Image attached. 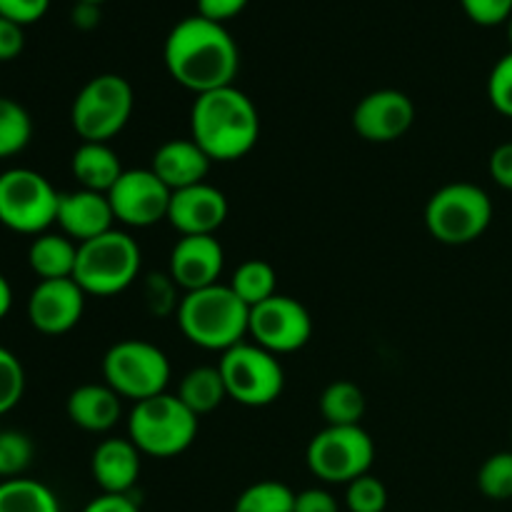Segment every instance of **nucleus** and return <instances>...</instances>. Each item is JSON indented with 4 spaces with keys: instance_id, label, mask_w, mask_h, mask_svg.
Returning a JSON list of instances; mask_svg holds the SVG:
<instances>
[{
    "instance_id": "obj_1",
    "label": "nucleus",
    "mask_w": 512,
    "mask_h": 512,
    "mask_svg": "<svg viewBox=\"0 0 512 512\" xmlns=\"http://www.w3.org/2000/svg\"><path fill=\"white\" fill-rule=\"evenodd\" d=\"M165 68L175 83L195 95L228 88L240 68L238 45L223 23L190 15L165 38Z\"/></svg>"
},
{
    "instance_id": "obj_2",
    "label": "nucleus",
    "mask_w": 512,
    "mask_h": 512,
    "mask_svg": "<svg viewBox=\"0 0 512 512\" xmlns=\"http://www.w3.org/2000/svg\"><path fill=\"white\" fill-rule=\"evenodd\" d=\"M190 138L213 163H233L258 145L260 113L235 85L195 98L190 110Z\"/></svg>"
},
{
    "instance_id": "obj_3",
    "label": "nucleus",
    "mask_w": 512,
    "mask_h": 512,
    "mask_svg": "<svg viewBox=\"0 0 512 512\" xmlns=\"http://www.w3.org/2000/svg\"><path fill=\"white\" fill-rule=\"evenodd\" d=\"M178 325L198 348L225 353L243 343L250 325V308L230 285L215 283L180 298Z\"/></svg>"
},
{
    "instance_id": "obj_4",
    "label": "nucleus",
    "mask_w": 512,
    "mask_h": 512,
    "mask_svg": "<svg viewBox=\"0 0 512 512\" xmlns=\"http://www.w3.org/2000/svg\"><path fill=\"white\" fill-rule=\"evenodd\" d=\"M128 438L150 458H175L198 438V415L190 413L178 395L160 393L130 410Z\"/></svg>"
},
{
    "instance_id": "obj_5",
    "label": "nucleus",
    "mask_w": 512,
    "mask_h": 512,
    "mask_svg": "<svg viewBox=\"0 0 512 512\" xmlns=\"http://www.w3.org/2000/svg\"><path fill=\"white\" fill-rule=\"evenodd\" d=\"M140 248L123 230H110L100 238L78 245L73 280L85 295L110 298L135 283L140 273Z\"/></svg>"
},
{
    "instance_id": "obj_6",
    "label": "nucleus",
    "mask_w": 512,
    "mask_h": 512,
    "mask_svg": "<svg viewBox=\"0 0 512 512\" xmlns=\"http://www.w3.org/2000/svg\"><path fill=\"white\" fill-rule=\"evenodd\" d=\"M135 108L133 85L115 73L90 78L75 95L70 123L83 143H108L128 125Z\"/></svg>"
},
{
    "instance_id": "obj_7",
    "label": "nucleus",
    "mask_w": 512,
    "mask_h": 512,
    "mask_svg": "<svg viewBox=\"0 0 512 512\" xmlns=\"http://www.w3.org/2000/svg\"><path fill=\"white\" fill-rule=\"evenodd\" d=\"M493 223V200L480 185L450 183L425 205L428 233L443 245L475 243Z\"/></svg>"
},
{
    "instance_id": "obj_8",
    "label": "nucleus",
    "mask_w": 512,
    "mask_h": 512,
    "mask_svg": "<svg viewBox=\"0 0 512 512\" xmlns=\"http://www.w3.org/2000/svg\"><path fill=\"white\" fill-rule=\"evenodd\" d=\"M60 193L30 168L0 173V225L13 233L43 235L58 220Z\"/></svg>"
},
{
    "instance_id": "obj_9",
    "label": "nucleus",
    "mask_w": 512,
    "mask_h": 512,
    "mask_svg": "<svg viewBox=\"0 0 512 512\" xmlns=\"http://www.w3.org/2000/svg\"><path fill=\"white\" fill-rule=\"evenodd\" d=\"M105 385L133 403L165 393L170 383V360L158 345L145 340H120L103 358Z\"/></svg>"
},
{
    "instance_id": "obj_10",
    "label": "nucleus",
    "mask_w": 512,
    "mask_h": 512,
    "mask_svg": "<svg viewBox=\"0 0 512 512\" xmlns=\"http://www.w3.org/2000/svg\"><path fill=\"white\" fill-rule=\"evenodd\" d=\"M305 460L323 483L348 485L370 473L375 443L360 425H328L310 440Z\"/></svg>"
},
{
    "instance_id": "obj_11",
    "label": "nucleus",
    "mask_w": 512,
    "mask_h": 512,
    "mask_svg": "<svg viewBox=\"0 0 512 512\" xmlns=\"http://www.w3.org/2000/svg\"><path fill=\"white\" fill-rule=\"evenodd\" d=\"M228 398L245 408H265L283 395L285 373L273 353L255 343L225 350L218 365Z\"/></svg>"
},
{
    "instance_id": "obj_12",
    "label": "nucleus",
    "mask_w": 512,
    "mask_h": 512,
    "mask_svg": "<svg viewBox=\"0 0 512 512\" xmlns=\"http://www.w3.org/2000/svg\"><path fill=\"white\" fill-rule=\"evenodd\" d=\"M248 333L253 335L255 345L268 353H295L305 348L313 335V318L303 303L288 295H273L265 303L250 308Z\"/></svg>"
},
{
    "instance_id": "obj_13",
    "label": "nucleus",
    "mask_w": 512,
    "mask_h": 512,
    "mask_svg": "<svg viewBox=\"0 0 512 512\" xmlns=\"http://www.w3.org/2000/svg\"><path fill=\"white\" fill-rule=\"evenodd\" d=\"M173 190L153 170H123L118 183L110 188L108 200L115 220L130 228H150L168 220Z\"/></svg>"
},
{
    "instance_id": "obj_14",
    "label": "nucleus",
    "mask_w": 512,
    "mask_h": 512,
    "mask_svg": "<svg viewBox=\"0 0 512 512\" xmlns=\"http://www.w3.org/2000/svg\"><path fill=\"white\" fill-rule=\"evenodd\" d=\"M415 123V105L393 88L368 93L353 110V128L368 143H393Z\"/></svg>"
},
{
    "instance_id": "obj_15",
    "label": "nucleus",
    "mask_w": 512,
    "mask_h": 512,
    "mask_svg": "<svg viewBox=\"0 0 512 512\" xmlns=\"http://www.w3.org/2000/svg\"><path fill=\"white\" fill-rule=\"evenodd\" d=\"M85 290L73 278L40 280L28 298V320L38 333L63 335L80 323Z\"/></svg>"
},
{
    "instance_id": "obj_16",
    "label": "nucleus",
    "mask_w": 512,
    "mask_h": 512,
    "mask_svg": "<svg viewBox=\"0 0 512 512\" xmlns=\"http://www.w3.org/2000/svg\"><path fill=\"white\" fill-rule=\"evenodd\" d=\"M225 253L215 235H183L170 253V278L180 290L210 288L223 273Z\"/></svg>"
},
{
    "instance_id": "obj_17",
    "label": "nucleus",
    "mask_w": 512,
    "mask_h": 512,
    "mask_svg": "<svg viewBox=\"0 0 512 512\" xmlns=\"http://www.w3.org/2000/svg\"><path fill=\"white\" fill-rule=\"evenodd\" d=\"M228 220V198L208 183L175 190L170 198L168 223L183 235H215Z\"/></svg>"
},
{
    "instance_id": "obj_18",
    "label": "nucleus",
    "mask_w": 512,
    "mask_h": 512,
    "mask_svg": "<svg viewBox=\"0 0 512 512\" xmlns=\"http://www.w3.org/2000/svg\"><path fill=\"white\" fill-rule=\"evenodd\" d=\"M115 213L110 208V200L105 193L95 190H73V193H60L58 220L63 235H68L75 243H88L100 235L113 230Z\"/></svg>"
},
{
    "instance_id": "obj_19",
    "label": "nucleus",
    "mask_w": 512,
    "mask_h": 512,
    "mask_svg": "<svg viewBox=\"0 0 512 512\" xmlns=\"http://www.w3.org/2000/svg\"><path fill=\"white\" fill-rule=\"evenodd\" d=\"M140 450L130 438H108L93 450L90 473L103 493L130 495L140 478Z\"/></svg>"
},
{
    "instance_id": "obj_20",
    "label": "nucleus",
    "mask_w": 512,
    "mask_h": 512,
    "mask_svg": "<svg viewBox=\"0 0 512 512\" xmlns=\"http://www.w3.org/2000/svg\"><path fill=\"white\" fill-rule=\"evenodd\" d=\"M210 163L213 160L203 153V148L193 138L168 140L155 150L150 170L175 193V190L205 183Z\"/></svg>"
},
{
    "instance_id": "obj_21",
    "label": "nucleus",
    "mask_w": 512,
    "mask_h": 512,
    "mask_svg": "<svg viewBox=\"0 0 512 512\" xmlns=\"http://www.w3.org/2000/svg\"><path fill=\"white\" fill-rule=\"evenodd\" d=\"M120 395L115 393L110 385H98L88 383L75 388L68 395V410L70 423L78 425L80 430H88V433H108L115 425L120 423V415H123V403H120Z\"/></svg>"
},
{
    "instance_id": "obj_22",
    "label": "nucleus",
    "mask_w": 512,
    "mask_h": 512,
    "mask_svg": "<svg viewBox=\"0 0 512 512\" xmlns=\"http://www.w3.org/2000/svg\"><path fill=\"white\" fill-rule=\"evenodd\" d=\"M73 178L80 188L95 190V193H110L118 178L123 175L118 153L108 143H83L70 160Z\"/></svg>"
},
{
    "instance_id": "obj_23",
    "label": "nucleus",
    "mask_w": 512,
    "mask_h": 512,
    "mask_svg": "<svg viewBox=\"0 0 512 512\" xmlns=\"http://www.w3.org/2000/svg\"><path fill=\"white\" fill-rule=\"evenodd\" d=\"M75 260H78V243L63 233L35 235L28 248V265L40 280L73 278Z\"/></svg>"
},
{
    "instance_id": "obj_24",
    "label": "nucleus",
    "mask_w": 512,
    "mask_h": 512,
    "mask_svg": "<svg viewBox=\"0 0 512 512\" xmlns=\"http://www.w3.org/2000/svg\"><path fill=\"white\" fill-rule=\"evenodd\" d=\"M178 398L183 400V405L190 413H195L200 418V415H208L213 410H218L223 405V400L228 398V390H225L223 375H220L218 368L200 365V368H193L190 373L183 375Z\"/></svg>"
},
{
    "instance_id": "obj_25",
    "label": "nucleus",
    "mask_w": 512,
    "mask_h": 512,
    "mask_svg": "<svg viewBox=\"0 0 512 512\" xmlns=\"http://www.w3.org/2000/svg\"><path fill=\"white\" fill-rule=\"evenodd\" d=\"M0 512H60V503L48 485L20 475L0 483Z\"/></svg>"
},
{
    "instance_id": "obj_26",
    "label": "nucleus",
    "mask_w": 512,
    "mask_h": 512,
    "mask_svg": "<svg viewBox=\"0 0 512 512\" xmlns=\"http://www.w3.org/2000/svg\"><path fill=\"white\" fill-rule=\"evenodd\" d=\"M230 288L248 308H255L278 295V275L265 260H245L230 278Z\"/></svg>"
},
{
    "instance_id": "obj_27",
    "label": "nucleus",
    "mask_w": 512,
    "mask_h": 512,
    "mask_svg": "<svg viewBox=\"0 0 512 512\" xmlns=\"http://www.w3.org/2000/svg\"><path fill=\"white\" fill-rule=\"evenodd\" d=\"M320 413L328 425H360L365 415V395L350 380L330 383L320 395Z\"/></svg>"
},
{
    "instance_id": "obj_28",
    "label": "nucleus",
    "mask_w": 512,
    "mask_h": 512,
    "mask_svg": "<svg viewBox=\"0 0 512 512\" xmlns=\"http://www.w3.org/2000/svg\"><path fill=\"white\" fill-rule=\"evenodd\" d=\"M33 138V118L13 98L0 95V160L23 153Z\"/></svg>"
},
{
    "instance_id": "obj_29",
    "label": "nucleus",
    "mask_w": 512,
    "mask_h": 512,
    "mask_svg": "<svg viewBox=\"0 0 512 512\" xmlns=\"http://www.w3.org/2000/svg\"><path fill=\"white\" fill-rule=\"evenodd\" d=\"M233 512H295V493L278 480H260L238 495Z\"/></svg>"
},
{
    "instance_id": "obj_30",
    "label": "nucleus",
    "mask_w": 512,
    "mask_h": 512,
    "mask_svg": "<svg viewBox=\"0 0 512 512\" xmlns=\"http://www.w3.org/2000/svg\"><path fill=\"white\" fill-rule=\"evenodd\" d=\"M478 488L488 500H512V450L495 453L480 465Z\"/></svg>"
},
{
    "instance_id": "obj_31",
    "label": "nucleus",
    "mask_w": 512,
    "mask_h": 512,
    "mask_svg": "<svg viewBox=\"0 0 512 512\" xmlns=\"http://www.w3.org/2000/svg\"><path fill=\"white\" fill-rule=\"evenodd\" d=\"M33 463V443L28 435L18 430H3L0 433V478H20Z\"/></svg>"
},
{
    "instance_id": "obj_32",
    "label": "nucleus",
    "mask_w": 512,
    "mask_h": 512,
    "mask_svg": "<svg viewBox=\"0 0 512 512\" xmlns=\"http://www.w3.org/2000/svg\"><path fill=\"white\" fill-rule=\"evenodd\" d=\"M178 285L170 278V273H150L143 283L145 308L155 318H168L170 313H178Z\"/></svg>"
},
{
    "instance_id": "obj_33",
    "label": "nucleus",
    "mask_w": 512,
    "mask_h": 512,
    "mask_svg": "<svg viewBox=\"0 0 512 512\" xmlns=\"http://www.w3.org/2000/svg\"><path fill=\"white\" fill-rule=\"evenodd\" d=\"M345 505L350 512H385L388 490H385L383 480H378L375 475H360L358 480L348 483Z\"/></svg>"
},
{
    "instance_id": "obj_34",
    "label": "nucleus",
    "mask_w": 512,
    "mask_h": 512,
    "mask_svg": "<svg viewBox=\"0 0 512 512\" xmlns=\"http://www.w3.org/2000/svg\"><path fill=\"white\" fill-rule=\"evenodd\" d=\"M25 393L23 363L0 345V415L10 413Z\"/></svg>"
},
{
    "instance_id": "obj_35",
    "label": "nucleus",
    "mask_w": 512,
    "mask_h": 512,
    "mask_svg": "<svg viewBox=\"0 0 512 512\" xmlns=\"http://www.w3.org/2000/svg\"><path fill=\"white\" fill-rule=\"evenodd\" d=\"M490 105L505 118H512V50L498 60L488 78Z\"/></svg>"
},
{
    "instance_id": "obj_36",
    "label": "nucleus",
    "mask_w": 512,
    "mask_h": 512,
    "mask_svg": "<svg viewBox=\"0 0 512 512\" xmlns=\"http://www.w3.org/2000/svg\"><path fill=\"white\" fill-rule=\"evenodd\" d=\"M468 18L478 25H500L510 20L512 0H460Z\"/></svg>"
},
{
    "instance_id": "obj_37",
    "label": "nucleus",
    "mask_w": 512,
    "mask_h": 512,
    "mask_svg": "<svg viewBox=\"0 0 512 512\" xmlns=\"http://www.w3.org/2000/svg\"><path fill=\"white\" fill-rule=\"evenodd\" d=\"M50 8V0H0V18H8L18 25H30L43 18Z\"/></svg>"
},
{
    "instance_id": "obj_38",
    "label": "nucleus",
    "mask_w": 512,
    "mask_h": 512,
    "mask_svg": "<svg viewBox=\"0 0 512 512\" xmlns=\"http://www.w3.org/2000/svg\"><path fill=\"white\" fill-rule=\"evenodd\" d=\"M25 48L23 25L8 18H0V63H10L18 58Z\"/></svg>"
},
{
    "instance_id": "obj_39",
    "label": "nucleus",
    "mask_w": 512,
    "mask_h": 512,
    "mask_svg": "<svg viewBox=\"0 0 512 512\" xmlns=\"http://www.w3.org/2000/svg\"><path fill=\"white\" fill-rule=\"evenodd\" d=\"M295 512H338V500L323 488H308L295 493Z\"/></svg>"
},
{
    "instance_id": "obj_40",
    "label": "nucleus",
    "mask_w": 512,
    "mask_h": 512,
    "mask_svg": "<svg viewBox=\"0 0 512 512\" xmlns=\"http://www.w3.org/2000/svg\"><path fill=\"white\" fill-rule=\"evenodd\" d=\"M488 168L490 178H493L500 188L512 190V143H503L493 150Z\"/></svg>"
},
{
    "instance_id": "obj_41",
    "label": "nucleus",
    "mask_w": 512,
    "mask_h": 512,
    "mask_svg": "<svg viewBox=\"0 0 512 512\" xmlns=\"http://www.w3.org/2000/svg\"><path fill=\"white\" fill-rule=\"evenodd\" d=\"M248 0H198V15L213 20V23H225L243 13Z\"/></svg>"
},
{
    "instance_id": "obj_42",
    "label": "nucleus",
    "mask_w": 512,
    "mask_h": 512,
    "mask_svg": "<svg viewBox=\"0 0 512 512\" xmlns=\"http://www.w3.org/2000/svg\"><path fill=\"white\" fill-rule=\"evenodd\" d=\"M83 512H140L138 503L130 495L103 493L85 505Z\"/></svg>"
},
{
    "instance_id": "obj_43",
    "label": "nucleus",
    "mask_w": 512,
    "mask_h": 512,
    "mask_svg": "<svg viewBox=\"0 0 512 512\" xmlns=\"http://www.w3.org/2000/svg\"><path fill=\"white\" fill-rule=\"evenodd\" d=\"M100 20V13H98V5H90V3H78L73 10V23L78 25V28L83 30H90L95 28Z\"/></svg>"
},
{
    "instance_id": "obj_44",
    "label": "nucleus",
    "mask_w": 512,
    "mask_h": 512,
    "mask_svg": "<svg viewBox=\"0 0 512 512\" xmlns=\"http://www.w3.org/2000/svg\"><path fill=\"white\" fill-rule=\"evenodd\" d=\"M10 308H13V288H10L8 278L0 273V320L10 313Z\"/></svg>"
},
{
    "instance_id": "obj_45",
    "label": "nucleus",
    "mask_w": 512,
    "mask_h": 512,
    "mask_svg": "<svg viewBox=\"0 0 512 512\" xmlns=\"http://www.w3.org/2000/svg\"><path fill=\"white\" fill-rule=\"evenodd\" d=\"M508 40H510V45H512V15H510V20H508Z\"/></svg>"
},
{
    "instance_id": "obj_46",
    "label": "nucleus",
    "mask_w": 512,
    "mask_h": 512,
    "mask_svg": "<svg viewBox=\"0 0 512 512\" xmlns=\"http://www.w3.org/2000/svg\"><path fill=\"white\" fill-rule=\"evenodd\" d=\"M78 3H90V5H100L103 0H78Z\"/></svg>"
}]
</instances>
